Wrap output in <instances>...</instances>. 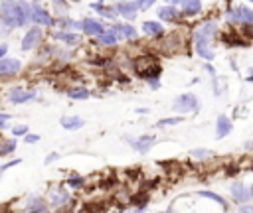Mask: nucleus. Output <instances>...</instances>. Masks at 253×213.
Segmentation results:
<instances>
[{"label":"nucleus","instance_id":"1","mask_svg":"<svg viewBox=\"0 0 253 213\" xmlns=\"http://www.w3.org/2000/svg\"><path fill=\"white\" fill-rule=\"evenodd\" d=\"M172 108L180 114H186V112H198L200 110V101L194 93H182L174 99L172 103Z\"/></svg>","mask_w":253,"mask_h":213},{"label":"nucleus","instance_id":"2","mask_svg":"<svg viewBox=\"0 0 253 213\" xmlns=\"http://www.w3.org/2000/svg\"><path fill=\"white\" fill-rule=\"evenodd\" d=\"M42 41H43V30H42L40 26H32V28H28V32L24 34L20 47H22V51H32V49L40 47Z\"/></svg>","mask_w":253,"mask_h":213},{"label":"nucleus","instance_id":"3","mask_svg":"<svg viewBox=\"0 0 253 213\" xmlns=\"http://www.w3.org/2000/svg\"><path fill=\"white\" fill-rule=\"evenodd\" d=\"M30 24L34 26H40V28H49L53 26V16L47 12V8H43L42 4H32V10H30Z\"/></svg>","mask_w":253,"mask_h":213},{"label":"nucleus","instance_id":"4","mask_svg":"<svg viewBox=\"0 0 253 213\" xmlns=\"http://www.w3.org/2000/svg\"><path fill=\"white\" fill-rule=\"evenodd\" d=\"M125 142L138 154H146L154 144H156V136L152 134H142V136H125Z\"/></svg>","mask_w":253,"mask_h":213},{"label":"nucleus","instance_id":"5","mask_svg":"<svg viewBox=\"0 0 253 213\" xmlns=\"http://www.w3.org/2000/svg\"><path fill=\"white\" fill-rule=\"evenodd\" d=\"M38 97V91L36 89H24V87H12L8 93H6V99L12 103V105H24V103H30Z\"/></svg>","mask_w":253,"mask_h":213},{"label":"nucleus","instance_id":"6","mask_svg":"<svg viewBox=\"0 0 253 213\" xmlns=\"http://www.w3.org/2000/svg\"><path fill=\"white\" fill-rule=\"evenodd\" d=\"M115 10H117V16H121L125 22H132L138 14V6L134 0H119L115 4Z\"/></svg>","mask_w":253,"mask_h":213},{"label":"nucleus","instance_id":"7","mask_svg":"<svg viewBox=\"0 0 253 213\" xmlns=\"http://www.w3.org/2000/svg\"><path fill=\"white\" fill-rule=\"evenodd\" d=\"M115 36H117V39L121 41V39H126V41H132V39H136L138 37V32H136V28L130 24V22H123V24H113L111 28H109Z\"/></svg>","mask_w":253,"mask_h":213},{"label":"nucleus","instance_id":"8","mask_svg":"<svg viewBox=\"0 0 253 213\" xmlns=\"http://www.w3.org/2000/svg\"><path fill=\"white\" fill-rule=\"evenodd\" d=\"M105 30H107V26H105L101 20H97V18L87 16V18H83V20H81V32H83L85 36L99 37V36H101Z\"/></svg>","mask_w":253,"mask_h":213},{"label":"nucleus","instance_id":"9","mask_svg":"<svg viewBox=\"0 0 253 213\" xmlns=\"http://www.w3.org/2000/svg\"><path fill=\"white\" fill-rule=\"evenodd\" d=\"M47 197H49V203H51L53 207H61V205H67V203L71 201L69 191H67L63 185H53V187H49Z\"/></svg>","mask_w":253,"mask_h":213},{"label":"nucleus","instance_id":"10","mask_svg":"<svg viewBox=\"0 0 253 213\" xmlns=\"http://www.w3.org/2000/svg\"><path fill=\"white\" fill-rule=\"evenodd\" d=\"M30 10H32V2L16 0V30L26 28L30 24Z\"/></svg>","mask_w":253,"mask_h":213},{"label":"nucleus","instance_id":"11","mask_svg":"<svg viewBox=\"0 0 253 213\" xmlns=\"http://www.w3.org/2000/svg\"><path fill=\"white\" fill-rule=\"evenodd\" d=\"M22 69V61L18 57H2L0 59V77H12Z\"/></svg>","mask_w":253,"mask_h":213},{"label":"nucleus","instance_id":"12","mask_svg":"<svg viewBox=\"0 0 253 213\" xmlns=\"http://www.w3.org/2000/svg\"><path fill=\"white\" fill-rule=\"evenodd\" d=\"M53 26L63 30V32H71V30H77V28L81 30V20H73V18H69V14H65V16L53 18Z\"/></svg>","mask_w":253,"mask_h":213},{"label":"nucleus","instance_id":"13","mask_svg":"<svg viewBox=\"0 0 253 213\" xmlns=\"http://www.w3.org/2000/svg\"><path fill=\"white\" fill-rule=\"evenodd\" d=\"M194 45H196V53L206 59V61H211L213 59V49L210 45V39H202V37H194Z\"/></svg>","mask_w":253,"mask_h":213},{"label":"nucleus","instance_id":"14","mask_svg":"<svg viewBox=\"0 0 253 213\" xmlns=\"http://www.w3.org/2000/svg\"><path fill=\"white\" fill-rule=\"evenodd\" d=\"M53 37H55L57 41H61L63 45H77V43H81V36H79L77 32H63V30H57V32H53Z\"/></svg>","mask_w":253,"mask_h":213},{"label":"nucleus","instance_id":"15","mask_svg":"<svg viewBox=\"0 0 253 213\" xmlns=\"http://www.w3.org/2000/svg\"><path fill=\"white\" fill-rule=\"evenodd\" d=\"M91 10H95L99 16H103V18H107V20H117V10H115V6H107V4H103V0H97V2H91Z\"/></svg>","mask_w":253,"mask_h":213},{"label":"nucleus","instance_id":"16","mask_svg":"<svg viewBox=\"0 0 253 213\" xmlns=\"http://www.w3.org/2000/svg\"><path fill=\"white\" fill-rule=\"evenodd\" d=\"M231 20L233 22H241V24H253V10L251 8H245V6H239L235 10H231Z\"/></svg>","mask_w":253,"mask_h":213},{"label":"nucleus","instance_id":"17","mask_svg":"<svg viewBox=\"0 0 253 213\" xmlns=\"http://www.w3.org/2000/svg\"><path fill=\"white\" fill-rule=\"evenodd\" d=\"M251 189L245 187L243 183H233L231 185V197L237 201V203H245V201H251Z\"/></svg>","mask_w":253,"mask_h":213},{"label":"nucleus","instance_id":"18","mask_svg":"<svg viewBox=\"0 0 253 213\" xmlns=\"http://www.w3.org/2000/svg\"><path fill=\"white\" fill-rule=\"evenodd\" d=\"M156 14H158V18H160L162 22H176V20L182 16L180 10H176V6H170V4L160 6V8L156 10Z\"/></svg>","mask_w":253,"mask_h":213},{"label":"nucleus","instance_id":"19","mask_svg":"<svg viewBox=\"0 0 253 213\" xmlns=\"http://www.w3.org/2000/svg\"><path fill=\"white\" fill-rule=\"evenodd\" d=\"M140 28H142V34H146V36H150V37H162V36H164V28H162L160 22L146 20V22H142Z\"/></svg>","mask_w":253,"mask_h":213},{"label":"nucleus","instance_id":"20","mask_svg":"<svg viewBox=\"0 0 253 213\" xmlns=\"http://www.w3.org/2000/svg\"><path fill=\"white\" fill-rule=\"evenodd\" d=\"M28 211L30 213H47V201L40 195H32L28 197Z\"/></svg>","mask_w":253,"mask_h":213},{"label":"nucleus","instance_id":"21","mask_svg":"<svg viewBox=\"0 0 253 213\" xmlns=\"http://www.w3.org/2000/svg\"><path fill=\"white\" fill-rule=\"evenodd\" d=\"M202 12V2L200 0H182L180 2V14L182 16H196Z\"/></svg>","mask_w":253,"mask_h":213},{"label":"nucleus","instance_id":"22","mask_svg":"<svg viewBox=\"0 0 253 213\" xmlns=\"http://www.w3.org/2000/svg\"><path fill=\"white\" fill-rule=\"evenodd\" d=\"M231 120L225 116V114H219L217 120H215V138H223L231 132Z\"/></svg>","mask_w":253,"mask_h":213},{"label":"nucleus","instance_id":"23","mask_svg":"<svg viewBox=\"0 0 253 213\" xmlns=\"http://www.w3.org/2000/svg\"><path fill=\"white\" fill-rule=\"evenodd\" d=\"M59 124L65 128V130H79L85 126V120L81 116H75V114H69V116H61Z\"/></svg>","mask_w":253,"mask_h":213},{"label":"nucleus","instance_id":"24","mask_svg":"<svg viewBox=\"0 0 253 213\" xmlns=\"http://www.w3.org/2000/svg\"><path fill=\"white\" fill-rule=\"evenodd\" d=\"M215 32H217V26L213 22H206V24H202L198 28V32L194 34V37H202V39H210L211 41V37L215 36Z\"/></svg>","mask_w":253,"mask_h":213},{"label":"nucleus","instance_id":"25","mask_svg":"<svg viewBox=\"0 0 253 213\" xmlns=\"http://www.w3.org/2000/svg\"><path fill=\"white\" fill-rule=\"evenodd\" d=\"M65 93H67V97H69L71 101H85V99L91 97V91H89L87 87H71V89H67Z\"/></svg>","mask_w":253,"mask_h":213},{"label":"nucleus","instance_id":"26","mask_svg":"<svg viewBox=\"0 0 253 213\" xmlns=\"http://www.w3.org/2000/svg\"><path fill=\"white\" fill-rule=\"evenodd\" d=\"M16 146H18V140L16 138H4V142L0 144V158H6L10 154H14Z\"/></svg>","mask_w":253,"mask_h":213},{"label":"nucleus","instance_id":"27","mask_svg":"<svg viewBox=\"0 0 253 213\" xmlns=\"http://www.w3.org/2000/svg\"><path fill=\"white\" fill-rule=\"evenodd\" d=\"M117 41H119V39H117V36H115V34H113L109 28H107V30H105V32H103L99 37H97V43H99V45H107V47L117 45Z\"/></svg>","mask_w":253,"mask_h":213},{"label":"nucleus","instance_id":"28","mask_svg":"<svg viewBox=\"0 0 253 213\" xmlns=\"http://www.w3.org/2000/svg\"><path fill=\"white\" fill-rule=\"evenodd\" d=\"M51 12H55V16L69 14V0H51Z\"/></svg>","mask_w":253,"mask_h":213},{"label":"nucleus","instance_id":"29","mask_svg":"<svg viewBox=\"0 0 253 213\" xmlns=\"http://www.w3.org/2000/svg\"><path fill=\"white\" fill-rule=\"evenodd\" d=\"M178 122H182V116H166V118H160V120L156 122V126H158V128H164V126H174V124H178Z\"/></svg>","mask_w":253,"mask_h":213},{"label":"nucleus","instance_id":"30","mask_svg":"<svg viewBox=\"0 0 253 213\" xmlns=\"http://www.w3.org/2000/svg\"><path fill=\"white\" fill-rule=\"evenodd\" d=\"M69 187H73V189H77V187H83V183H85V179L79 176V174H71L69 178H67V181H65Z\"/></svg>","mask_w":253,"mask_h":213},{"label":"nucleus","instance_id":"31","mask_svg":"<svg viewBox=\"0 0 253 213\" xmlns=\"http://www.w3.org/2000/svg\"><path fill=\"white\" fill-rule=\"evenodd\" d=\"M200 195L202 197H208V199H211V201H215V203H219L221 207H227V203H225V199L221 197V195H217V193H213V191H200Z\"/></svg>","mask_w":253,"mask_h":213},{"label":"nucleus","instance_id":"32","mask_svg":"<svg viewBox=\"0 0 253 213\" xmlns=\"http://www.w3.org/2000/svg\"><path fill=\"white\" fill-rule=\"evenodd\" d=\"M190 156L196 158V160H206V158L211 156V152L208 148H194V150H190Z\"/></svg>","mask_w":253,"mask_h":213},{"label":"nucleus","instance_id":"33","mask_svg":"<svg viewBox=\"0 0 253 213\" xmlns=\"http://www.w3.org/2000/svg\"><path fill=\"white\" fill-rule=\"evenodd\" d=\"M10 130H12L14 138H20V136H26V134H28V126H26V124H14Z\"/></svg>","mask_w":253,"mask_h":213},{"label":"nucleus","instance_id":"34","mask_svg":"<svg viewBox=\"0 0 253 213\" xmlns=\"http://www.w3.org/2000/svg\"><path fill=\"white\" fill-rule=\"evenodd\" d=\"M134 2H136V6H138V12H144V10L152 8L156 0H134Z\"/></svg>","mask_w":253,"mask_h":213},{"label":"nucleus","instance_id":"35","mask_svg":"<svg viewBox=\"0 0 253 213\" xmlns=\"http://www.w3.org/2000/svg\"><path fill=\"white\" fill-rule=\"evenodd\" d=\"M20 162H22V160H20V158H16V160H8L6 164H2V166H0V176H4V172H6L8 168H14V166H18Z\"/></svg>","mask_w":253,"mask_h":213},{"label":"nucleus","instance_id":"36","mask_svg":"<svg viewBox=\"0 0 253 213\" xmlns=\"http://www.w3.org/2000/svg\"><path fill=\"white\" fill-rule=\"evenodd\" d=\"M24 142H26V144H36V142H40V134L28 132V134L24 136Z\"/></svg>","mask_w":253,"mask_h":213},{"label":"nucleus","instance_id":"37","mask_svg":"<svg viewBox=\"0 0 253 213\" xmlns=\"http://www.w3.org/2000/svg\"><path fill=\"white\" fill-rule=\"evenodd\" d=\"M12 118V114H8V112H0V130H4V128H8V120Z\"/></svg>","mask_w":253,"mask_h":213},{"label":"nucleus","instance_id":"38","mask_svg":"<svg viewBox=\"0 0 253 213\" xmlns=\"http://www.w3.org/2000/svg\"><path fill=\"white\" fill-rule=\"evenodd\" d=\"M59 158H61V154L51 152L49 156H45V158H43V164H45V166H47V164H53V162H55V160H59Z\"/></svg>","mask_w":253,"mask_h":213},{"label":"nucleus","instance_id":"39","mask_svg":"<svg viewBox=\"0 0 253 213\" xmlns=\"http://www.w3.org/2000/svg\"><path fill=\"white\" fill-rule=\"evenodd\" d=\"M8 49H10V45H8V43H4V41H0V59H2V57H6Z\"/></svg>","mask_w":253,"mask_h":213},{"label":"nucleus","instance_id":"40","mask_svg":"<svg viewBox=\"0 0 253 213\" xmlns=\"http://www.w3.org/2000/svg\"><path fill=\"white\" fill-rule=\"evenodd\" d=\"M146 83H148V87H150V89H154V91L160 87V79H150V81H146Z\"/></svg>","mask_w":253,"mask_h":213},{"label":"nucleus","instance_id":"41","mask_svg":"<svg viewBox=\"0 0 253 213\" xmlns=\"http://www.w3.org/2000/svg\"><path fill=\"white\" fill-rule=\"evenodd\" d=\"M164 2H166V4H170V6H176V4H180L182 0H164Z\"/></svg>","mask_w":253,"mask_h":213},{"label":"nucleus","instance_id":"42","mask_svg":"<svg viewBox=\"0 0 253 213\" xmlns=\"http://www.w3.org/2000/svg\"><path fill=\"white\" fill-rule=\"evenodd\" d=\"M239 213H253V207H241Z\"/></svg>","mask_w":253,"mask_h":213},{"label":"nucleus","instance_id":"43","mask_svg":"<svg viewBox=\"0 0 253 213\" xmlns=\"http://www.w3.org/2000/svg\"><path fill=\"white\" fill-rule=\"evenodd\" d=\"M43 0H32V4H42Z\"/></svg>","mask_w":253,"mask_h":213},{"label":"nucleus","instance_id":"44","mask_svg":"<svg viewBox=\"0 0 253 213\" xmlns=\"http://www.w3.org/2000/svg\"><path fill=\"white\" fill-rule=\"evenodd\" d=\"M2 142H4V138H2V134H0V144H2Z\"/></svg>","mask_w":253,"mask_h":213},{"label":"nucleus","instance_id":"45","mask_svg":"<svg viewBox=\"0 0 253 213\" xmlns=\"http://www.w3.org/2000/svg\"><path fill=\"white\" fill-rule=\"evenodd\" d=\"M69 2H79V0H69Z\"/></svg>","mask_w":253,"mask_h":213},{"label":"nucleus","instance_id":"46","mask_svg":"<svg viewBox=\"0 0 253 213\" xmlns=\"http://www.w3.org/2000/svg\"><path fill=\"white\" fill-rule=\"evenodd\" d=\"M160 213H168V211H160Z\"/></svg>","mask_w":253,"mask_h":213},{"label":"nucleus","instance_id":"47","mask_svg":"<svg viewBox=\"0 0 253 213\" xmlns=\"http://www.w3.org/2000/svg\"><path fill=\"white\" fill-rule=\"evenodd\" d=\"M251 2H253V0H251Z\"/></svg>","mask_w":253,"mask_h":213}]
</instances>
